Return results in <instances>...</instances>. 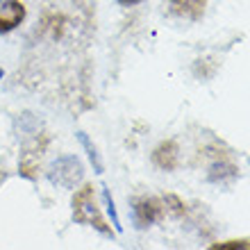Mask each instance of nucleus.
<instances>
[{
  "mask_svg": "<svg viewBox=\"0 0 250 250\" xmlns=\"http://www.w3.org/2000/svg\"><path fill=\"white\" fill-rule=\"evenodd\" d=\"M78 139H80V144L84 146V150H86V155H89V159H91V164H93V168H96V173H103V171H105V164H103L100 152L96 150V146L89 141V137H86L84 132H78Z\"/></svg>",
  "mask_w": 250,
  "mask_h": 250,
  "instance_id": "7",
  "label": "nucleus"
},
{
  "mask_svg": "<svg viewBox=\"0 0 250 250\" xmlns=\"http://www.w3.org/2000/svg\"><path fill=\"white\" fill-rule=\"evenodd\" d=\"M211 248H216V250H246V248H250V239H232V241H218V244H211Z\"/></svg>",
  "mask_w": 250,
  "mask_h": 250,
  "instance_id": "10",
  "label": "nucleus"
},
{
  "mask_svg": "<svg viewBox=\"0 0 250 250\" xmlns=\"http://www.w3.org/2000/svg\"><path fill=\"white\" fill-rule=\"evenodd\" d=\"M103 198H105V205H107V211H109V216H112V223L114 228L121 232V218H119V211H116V205H114V198L109 193L107 187H103Z\"/></svg>",
  "mask_w": 250,
  "mask_h": 250,
  "instance_id": "9",
  "label": "nucleus"
},
{
  "mask_svg": "<svg viewBox=\"0 0 250 250\" xmlns=\"http://www.w3.org/2000/svg\"><path fill=\"white\" fill-rule=\"evenodd\" d=\"M152 162L162 171H175L180 162V148L175 141H162L152 152Z\"/></svg>",
  "mask_w": 250,
  "mask_h": 250,
  "instance_id": "5",
  "label": "nucleus"
},
{
  "mask_svg": "<svg viewBox=\"0 0 250 250\" xmlns=\"http://www.w3.org/2000/svg\"><path fill=\"white\" fill-rule=\"evenodd\" d=\"M164 205H166V209L171 211L173 216H185V203L180 200L178 196H173V193H166L164 196Z\"/></svg>",
  "mask_w": 250,
  "mask_h": 250,
  "instance_id": "8",
  "label": "nucleus"
},
{
  "mask_svg": "<svg viewBox=\"0 0 250 250\" xmlns=\"http://www.w3.org/2000/svg\"><path fill=\"white\" fill-rule=\"evenodd\" d=\"M73 207V221L78 225H89L93 230H98L103 237H114V230L105 221L103 211H100L98 198H96V189L91 185H84L82 189L75 191V196L71 200Z\"/></svg>",
  "mask_w": 250,
  "mask_h": 250,
  "instance_id": "1",
  "label": "nucleus"
},
{
  "mask_svg": "<svg viewBox=\"0 0 250 250\" xmlns=\"http://www.w3.org/2000/svg\"><path fill=\"white\" fill-rule=\"evenodd\" d=\"M164 203L155 196H141L137 198L134 203H132V214H134V223L137 228L146 230V228H150V225L159 223L162 218H164Z\"/></svg>",
  "mask_w": 250,
  "mask_h": 250,
  "instance_id": "3",
  "label": "nucleus"
},
{
  "mask_svg": "<svg viewBox=\"0 0 250 250\" xmlns=\"http://www.w3.org/2000/svg\"><path fill=\"white\" fill-rule=\"evenodd\" d=\"M171 7L175 9V14H180V16L198 21V19H203L207 0H171Z\"/></svg>",
  "mask_w": 250,
  "mask_h": 250,
  "instance_id": "6",
  "label": "nucleus"
},
{
  "mask_svg": "<svg viewBox=\"0 0 250 250\" xmlns=\"http://www.w3.org/2000/svg\"><path fill=\"white\" fill-rule=\"evenodd\" d=\"M84 178V168L75 155H64L48 168V180L62 189H75Z\"/></svg>",
  "mask_w": 250,
  "mask_h": 250,
  "instance_id": "2",
  "label": "nucleus"
},
{
  "mask_svg": "<svg viewBox=\"0 0 250 250\" xmlns=\"http://www.w3.org/2000/svg\"><path fill=\"white\" fill-rule=\"evenodd\" d=\"M144 0H119V5L123 7H134V5H141Z\"/></svg>",
  "mask_w": 250,
  "mask_h": 250,
  "instance_id": "12",
  "label": "nucleus"
},
{
  "mask_svg": "<svg viewBox=\"0 0 250 250\" xmlns=\"http://www.w3.org/2000/svg\"><path fill=\"white\" fill-rule=\"evenodd\" d=\"M25 19V5L21 0H5L0 2V32H12Z\"/></svg>",
  "mask_w": 250,
  "mask_h": 250,
  "instance_id": "4",
  "label": "nucleus"
},
{
  "mask_svg": "<svg viewBox=\"0 0 250 250\" xmlns=\"http://www.w3.org/2000/svg\"><path fill=\"white\" fill-rule=\"evenodd\" d=\"M7 175H9V173H7V166H5V162L0 159V185L7 180Z\"/></svg>",
  "mask_w": 250,
  "mask_h": 250,
  "instance_id": "11",
  "label": "nucleus"
}]
</instances>
